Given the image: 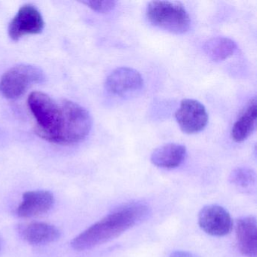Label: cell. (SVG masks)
<instances>
[{"label":"cell","mask_w":257,"mask_h":257,"mask_svg":"<svg viewBox=\"0 0 257 257\" xmlns=\"http://www.w3.org/2000/svg\"><path fill=\"white\" fill-rule=\"evenodd\" d=\"M150 209L142 204H131L107 215L75 237L71 242L78 251L89 249L118 237L147 219Z\"/></svg>","instance_id":"6da1fadb"},{"label":"cell","mask_w":257,"mask_h":257,"mask_svg":"<svg viewBox=\"0 0 257 257\" xmlns=\"http://www.w3.org/2000/svg\"><path fill=\"white\" fill-rule=\"evenodd\" d=\"M28 103L37 121L36 134L46 141L58 144L64 123L61 102L57 103L48 94L34 91L30 94Z\"/></svg>","instance_id":"7a4b0ae2"},{"label":"cell","mask_w":257,"mask_h":257,"mask_svg":"<svg viewBox=\"0 0 257 257\" xmlns=\"http://www.w3.org/2000/svg\"><path fill=\"white\" fill-rule=\"evenodd\" d=\"M146 16L153 26L172 34H185L190 28V17L179 2H150L146 10Z\"/></svg>","instance_id":"3957f363"},{"label":"cell","mask_w":257,"mask_h":257,"mask_svg":"<svg viewBox=\"0 0 257 257\" xmlns=\"http://www.w3.org/2000/svg\"><path fill=\"white\" fill-rule=\"evenodd\" d=\"M64 124L59 144L69 145L82 142L91 132L92 121L89 112L80 105L70 100L61 101Z\"/></svg>","instance_id":"277c9868"},{"label":"cell","mask_w":257,"mask_h":257,"mask_svg":"<svg viewBox=\"0 0 257 257\" xmlns=\"http://www.w3.org/2000/svg\"><path fill=\"white\" fill-rule=\"evenodd\" d=\"M45 80L43 70L35 66L21 64L9 70L0 79V92L8 99H16L23 95L35 84Z\"/></svg>","instance_id":"5b68a950"},{"label":"cell","mask_w":257,"mask_h":257,"mask_svg":"<svg viewBox=\"0 0 257 257\" xmlns=\"http://www.w3.org/2000/svg\"><path fill=\"white\" fill-rule=\"evenodd\" d=\"M176 121L182 132L195 135L202 132L208 122L205 106L196 100L185 99L175 113Z\"/></svg>","instance_id":"8992f818"},{"label":"cell","mask_w":257,"mask_h":257,"mask_svg":"<svg viewBox=\"0 0 257 257\" xmlns=\"http://www.w3.org/2000/svg\"><path fill=\"white\" fill-rule=\"evenodd\" d=\"M45 22L40 12L34 6L27 4L21 7L9 26V35L14 41L25 36L40 34Z\"/></svg>","instance_id":"52a82bcc"},{"label":"cell","mask_w":257,"mask_h":257,"mask_svg":"<svg viewBox=\"0 0 257 257\" xmlns=\"http://www.w3.org/2000/svg\"><path fill=\"white\" fill-rule=\"evenodd\" d=\"M198 225L207 234L216 237L226 235L232 228V219L224 207L207 205L198 213Z\"/></svg>","instance_id":"ba28073f"},{"label":"cell","mask_w":257,"mask_h":257,"mask_svg":"<svg viewBox=\"0 0 257 257\" xmlns=\"http://www.w3.org/2000/svg\"><path fill=\"white\" fill-rule=\"evenodd\" d=\"M144 85L141 73L130 67L117 68L108 76L105 83L108 92L121 97L141 91Z\"/></svg>","instance_id":"9c48e42d"},{"label":"cell","mask_w":257,"mask_h":257,"mask_svg":"<svg viewBox=\"0 0 257 257\" xmlns=\"http://www.w3.org/2000/svg\"><path fill=\"white\" fill-rule=\"evenodd\" d=\"M54 204V196L49 191H29L23 195V200L17 209L18 216L34 217L47 213Z\"/></svg>","instance_id":"30bf717a"},{"label":"cell","mask_w":257,"mask_h":257,"mask_svg":"<svg viewBox=\"0 0 257 257\" xmlns=\"http://www.w3.org/2000/svg\"><path fill=\"white\" fill-rule=\"evenodd\" d=\"M235 231L237 244L242 254L246 257H256V218L248 216L237 219Z\"/></svg>","instance_id":"8fae6325"},{"label":"cell","mask_w":257,"mask_h":257,"mask_svg":"<svg viewBox=\"0 0 257 257\" xmlns=\"http://www.w3.org/2000/svg\"><path fill=\"white\" fill-rule=\"evenodd\" d=\"M186 156V147L171 143L156 149L152 153L150 159L152 163L158 168L173 169L181 165Z\"/></svg>","instance_id":"7c38bea8"},{"label":"cell","mask_w":257,"mask_h":257,"mask_svg":"<svg viewBox=\"0 0 257 257\" xmlns=\"http://www.w3.org/2000/svg\"><path fill=\"white\" fill-rule=\"evenodd\" d=\"M256 100L252 99L243 109L231 129V138L234 142L246 141L254 132L256 125Z\"/></svg>","instance_id":"4fadbf2b"},{"label":"cell","mask_w":257,"mask_h":257,"mask_svg":"<svg viewBox=\"0 0 257 257\" xmlns=\"http://www.w3.org/2000/svg\"><path fill=\"white\" fill-rule=\"evenodd\" d=\"M21 234L31 244L52 243L58 240L60 231L56 227L44 222H32L21 227Z\"/></svg>","instance_id":"5bb4252c"},{"label":"cell","mask_w":257,"mask_h":257,"mask_svg":"<svg viewBox=\"0 0 257 257\" xmlns=\"http://www.w3.org/2000/svg\"><path fill=\"white\" fill-rule=\"evenodd\" d=\"M237 46L231 39L216 37L204 44V50L207 56L214 62H221L235 52Z\"/></svg>","instance_id":"9a60e30c"},{"label":"cell","mask_w":257,"mask_h":257,"mask_svg":"<svg viewBox=\"0 0 257 257\" xmlns=\"http://www.w3.org/2000/svg\"><path fill=\"white\" fill-rule=\"evenodd\" d=\"M230 183L242 189H247L255 183V174L248 168H237L233 170L229 176Z\"/></svg>","instance_id":"2e32d148"},{"label":"cell","mask_w":257,"mask_h":257,"mask_svg":"<svg viewBox=\"0 0 257 257\" xmlns=\"http://www.w3.org/2000/svg\"><path fill=\"white\" fill-rule=\"evenodd\" d=\"M82 4L94 11L100 13H109L116 5V2L115 1H83Z\"/></svg>","instance_id":"e0dca14e"},{"label":"cell","mask_w":257,"mask_h":257,"mask_svg":"<svg viewBox=\"0 0 257 257\" xmlns=\"http://www.w3.org/2000/svg\"><path fill=\"white\" fill-rule=\"evenodd\" d=\"M170 257H197L196 255L192 254V252L187 251L177 250L171 252Z\"/></svg>","instance_id":"ac0fdd59"},{"label":"cell","mask_w":257,"mask_h":257,"mask_svg":"<svg viewBox=\"0 0 257 257\" xmlns=\"http://www.w3.org/2000/svg\"><path fill=\"white\" fill-rule=\"evenodd\" d=\"M2 249V240H1V237H0V250Z\"/></svg>","instance_id":"d6986e66"}]
</instances>
